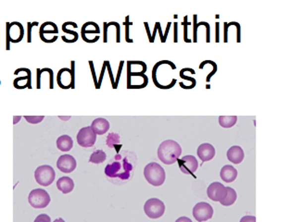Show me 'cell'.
<instances>
[{
    "label": "cell",
    "mask_w": 290,
    "mask_h": 222,
    "mask_svg": "<svg viewBox=\"0 0 290 222\" xmlns=\"http://www.w3.org/2000/svg\"><path fill=\"white\" fill-rule=\"evenodd\" d=\"M236 198H237V194L233 188L227 187V195L223 200L220 201V203H221V205H223L225 207H230L235 202Z\"/></svg>",
    "instance_id": "obj_24"
},
{
    "label": "cell",
    "mask_w": 290,
    "mask_h": 222,
    "mask_svg": "<svg viewBox=\"0 0 290 222\" xmlns=\"http://www.w3.org/2000/svg\"><path fill=\"white\" fill-rule=\"evenodd\" d=\"M106 61H104L103 63V67L101 69V72H100V77H99V81H98V86H97V89H99L100 86H101V83H102V80H103V76H104V73H105V70H106Z\"/></svg>",
    "instance_id": "obj_33"
},
{
    "label": "cell",
    "mask_w": 290,
    "mask_h": 222,
    "mask_svg": "<svg viewBox=\"0 0 290 222\" xmlns=\"http://www.w3.org/2000/svg\"><path fill=\"white\" fill-rule=\"evenodd\" d=\"M174 42H177V23H174Z\"/></svg>",
    "instance_id": "obj_52"
},
{
    "label": "cell",
    "mask_w": 290,
    "mask_h": 222,
    "mask_svg": "<svg viewBox=\"0 0 290 222\" xmlns=\"http://www.w3.org/2000/svg\"><path fill=\"white\" fill-rule=\"evenodd\" d=\"M54 222H64V220L62 219H57L56 221H54Z\"/></svg>",
    "instance_id": "obj_53"
},
{
    "label": "cell",
    "mask_w": 290,
    "mask_h": 222,
    "mask_svg": "<svg viewBox=\"0 0 290 222\" xmlns=\"http://www.w3.org/2000/svg\"><path fill=\"white\" fill-rule=\"evenodd\" d=\"M55 177L56 172L54 168L49 165L38 166L35 171L36 182L42 186H50L55 180Z\"/></svg>",
    "instance_id": "obj_6"
},
{
    "label": "cell",
    "mask_w": 290,
    "mask_h": 222,
    "mask_svg": "<svg viewBox=\"0 0 290 222\" xmlns=\"http://www.w3.org/2000/svg\"><path fill=\"white\" fill-rule=\"evenodd\" d=\"M24 118L26 119V121H28L29 123L37 124L41 122L45 117L44 116H24Z\"/></svg>",
    "instance_id": "obj_28"
},
{
    "label": "cell",
    "mask_w": 290,
    "mask_h": 222,
    "mask_svg": "<svg viewBox=\"0 0 290 222\" xmlns=\"http://www.w3.org/2000/svg\"><path fill=\"white\" fill-rule=\"evenodd\" d=\"M92 128L93 131L96 134L99 135H103L105 134L109 129H110V123L107 120L106 118H96L92 122V124L90 126Z\"/></svg>",
    "instance_id": "obj_19"
},
{
    "label": "cell",
    "mask_w": 290,
    "mask_h": 222,
    "mask_svg": "<svg viewBox=\"0 0 290 222\" xmlns=\"http://www.w3.org/2000/svg\"><path fill=\"white\" fill-rule=\"evenodd\" d=\"M157 31H158V27H157V22H156L155 27H154V31H153V34H152V35H151V39H150V41H149L150 43H153V42H154Z\"/></svg>",
    "instance_id": "obj_46"
},
{
    "label": "cell",
    "mask_w": 290,
    "mask_h": 222,
    "mask_svg": "<svg viewBox=\"0 0 290 222\" xmlns=\"http://www.w3.org/2000/svg\"><path fill=\"white\" fill-rule=\"evenodd\" d=\"M192 222L191 220L189 219V218H187V217H181V218H179L178 220H176V222Z\"/></svg>",
    "instance_id": "obj_45"
},
{
    "label": "cell",
    "mask_w": 290,
    "mask_h": 222,
    "mask_svg": "<svg viewBox=\"0 0 290 222\" xmlns=\"http://www.w3.org/2000/svg\"><path fill=\"white\" fill-rule=\"evenodd\" d=\"M106 159V153L102 150H97L91 155V157L89 159V162L94 163V164H100V163H103Z\"/></svg>",
    "instance_id": "obj_26"
},
{
    "label": "cell",
    "mask_w": 290,
    "mask_h": 222,
    "mask_svg": "<svg viewBox=\"0 0 290 222\" xmlns=\"http://www.w3.org/2000/svg\"><path fill=\"white\" fill-rule=\"evenodd\" d=\"M144 211L149 218L156 220L163 217L165 212V205L158 198H150L145 203Z\"/></svg>",
    "instance_id": "obj_8"
},
{
    "label": "cell",
    "mask_w": 290,
    "mask_h": 222,
    "mask_svg": "<svg viewBox=\"0 0 290 222\" xmlns=\"http://www.w3.org/2000/svg\"><path fill=\"white\" fill-rule=\"evenodd\" d=\"M240 222H256V217L254 216H245L241 219Z\"/></svg>",
    "instance_id": "obj_41"
},
{
    "label": "cell",
    "mask_w": 290,
    "mask_h": 222,
    "mask_svg": "<svg viewBox=\"0 0 290 222\" xmlns=\"http://www.w3.org/2000/svg\"><path fill=\"white\" fill-rule=\"evenodd\" d=\"M179 167L184 174H194L198 167V162L195 157L191 155L183 157L182 159L178 160Z\"/></svg>",
    "instance_id": "obj_13"
},
{
    "label": "cell",
    "mask_w": 290,
    "mask_h": 222,
    "mask_svg": "<svg viewBox=\"0 0 290 222\" xmlns=\"http://www.w3.org/2000/svg\"><path fill=\"white\" fill-rule=\"evenodd\" d=\"M182 155V148L174 140H166L158 148V157L166 165H172L179 160Z\"/></svg>",
    "instance_id": "obj_1"
},
{
    "label": "cell",
    "mask_w": 290,
    "mask_h": 222,
    "mask_svg": "<svg viewBox=\"0 0 290 222\" xmlns=\"http://www.w3.org/2000/svg\"><path fill=\"white\" fill-rule=\"evenodd\" d=\"M193 216L198 222H207L213 216V208L206 202L198 203L193 208Z\"/></svg>",
    "instance_id": "obj_10"
},
{
    "label": "cell",
    "mask_w": 290,
    "mask_h": 222,
    "mask_svg": "<svg viewBox=\"0 0 290 222\" xmlns=\"http://www.w3.org/2000/svg\"><path fill=\"white\" fill-rule=\"evenodd\" d=\"M220 176H221L222 180L229 183L237 178V170L233 166L226 165V166H223V168L221 169Z\"/></svg>",
    "instance_id": "obj_20"
},
{
    "label": "cell",
    "mask_w": 290,
    "mask_h": 222,
    "mask_svg": "<svg viewBox=\"0 0 290 222\" xmlns=\"http://www.w3.org/2000/svg\"><path fill=\"white\" fill-rule=\"evenodd\" d=\"M123 64H124V61H120V66H119V69H118V74H117V78H116V80H115V84H114V89H116V88H117V86H118V83H119V80H120V73H121V70H122Z\"/></svg>",
    "instance_id": "obj_35"
},
{
    "label": "cell",
    "mask_w": 290,
    "mask_h": 222,
    "mask_svg": "<svg viewBox=\"0 0 290 222\" xmlns=\"http://www.w3.org/2000/svg\"><path fill=\"white\" fill-rule=\"evenodd\" d=\"M211 65L213 66V71H211V72H210V74L207 76V79H206V81H207V82H210V81H211V78H212V77H213V75L216 73V71H217V69H215V68H217V64H216L215 62H213V61L211 60Z\"/></svg>",
    "instance_id": "obj_36"
},
{
    "label": "cell",
    "mask_w": 290,
    "mask_h": 222,
    "mask_svg": "<svg viewBox=\"0 0 290 222\" xmlns=\"http://www.w3.org/2000/svg\"><path fill=\"white\" fill-rule=\"evenodd\" d=\"M186 20H187V16H185V17H184V40L185 42H188V43H190V42H191V40H189V39H188V38H187V25H188V22H187V21H186Z\"/></svg>",
    "instance_id": "obj_40"
},
{
    "label": "cell",
    "mask_w": 290,
    "mask_h": 222,
    "mask_svg": "<svg viewBox=\"0 0 290 222\" xmlns=\"http://www.w3.org/2000/svg\"><path fill=\"white\" fill-rule=\"evenodd\" d=\"M119 140H120V137H119L118 134H116V133H112V134L109 135V137H108V142H107V143H110V142L112 141L113 144L111 145V146H115V144H118V143H119Z\"/></svg>",
    "instance_id": "obj_30"
},
{
    "label": "cell",
    "mask_w": 290,
    "mask_h": 222,
    "mask_svg": "<svg viewBox=\"0 0 290 222\" xmlns=\"http://www.w3.org/2000/svg\"><path fill=\"white\" fill-rule=\"evenodd\" d=\"M38 25V22L37 21H35V22H28L27 23V28H28V35H27V42L28 43H31L32 42V35H31V33H32V29L34 26H37Z\"/></svg>",
    "instance_id": "obj_31"
},
{
    "label": "cell",
    "mask_w": 290,
    "mask_h": 222,
    "mask_svg": "<svg viewBox=\"0 0 290 222\" xmlns=\"http://www.w3.org/2000/svg\"><path fill=\"white\" fill-rule=\"evenodd\" d=\"M145 24V27L147 29V33H148V35H149V40L150 41V38H151V35H150V32H149V24H148V22H145L144 23Z\"/></svg>",
    "instance_id": "obj_50"
},
{
    "label": "cell",
    "mask_w": 290,
    "mask_h": 222,
    "mask_svg": "<svg viewBox=\"0 0 290 222\" xmlns=\"http://www.w3.org/2000/svg\"><path fill=\"white\" fill-rule=\"evenodd\" d=\"M227 159L233 164H240L244 160V151L240 146H232L227 151Z\"/></svg>",
    "instance_id": "obj_18"
},
{
    "label": "cell",
    "mask_w": 290,
    "mask_h": 222,
    "mask_svg": "<svg viewBox=\"0 0 290 222\" xmlns=\"http://www.w3.org/2000/svg\"><path fill=\"white\" fill-rule=\"evenodd\" d=\"M171 28V22H168V24H167V28H166V32H165V35H163V39H164V41L166 42V38H167V35H168V33H169V30H170Z\"/></svg>",
    "instance_id": "obj_47"
},
{
    "label": "cell",
    "mask_w": 290,
    "mask_h": 222,
    "mask_svg": "<svg viewBox=\"0 0 290 222\" xmlns=\"http://www.w3.org/2000/svg\"><path fill=\"white\" fill-rule=\"evenodd\" d=\"M97 141V134L94 132L91 127L82 128L77 134V143L82 147H91Z\"/></svg>",
    "instance_id": "obj_11"
},
{
    "label": "cell",
    "mask_w": 290,
    "mask_h": 222,
    "mask_svg": "<svg viewBox=\"0 0 290 222\" xmlns=\"http://www.w3.org/2000/svg\"><path fill=\"white\" fill-rule=\"evenodd\" d=\"M144 176L148 182L153 186L163 185L166 179L164 168L156 162H151L145 166Z\"/></svg>",
    "instance_id": "obj_3"
},
{
    "label": "cell",
    "mask_w": 290,
    "mask_h": 222,
    "mask_svg": "<svg viewBox=\"0 0 290 222\" xmlns=\"http://www.w3.org/2000/svg\"><path fill=\"white\" fill-rule=\"evenodd\" d=\"M233 23H234V26L236 27V35H237V37H236V42H240V25H239V23H237V22H235V21H233Z\"/></svg>",
    "instance_id": "obj_43"
},
{
    "label": "cell",
    "mask_w": 290,
    "mask_h": 222,
    "mask_svg": "<svg viewBox=\"0 0 290 222\" xmlns=\"http://www.w3.org/2000/svg\"><path fill=\"white\" fill-rule=\"evenodd\" d=\"M58 33V26L52 21L44 22L39 29L40 39L43 42L49 44L57 41L58 36L54 35H57Z\"/></svg>",
    "instance_id": "obj_9"
},
{
    "label": "cell",
    "mask_w": 290,
    "mask_h": 222,
    "mask_svg": "<svg viewBox=\"0 0 290 222\" xmlns=\"http://www.w3.org/2000/svg\"><path fill=\"white\" fill-rule=\"evenodd\" d=\"M180 77H181L182 79H184V80H187V81L191 82V84L194 87L196 86L197 82H196V80H195L193 77L186 76V75H184V73H182V72H180Z\"/></svg>",
    "instance_id": "obj_39"
},
{
    "label": "cell",
    "mask_w": 290,
    "mask_h": 222,
    "mask_svg": "<svg viewBox=\"0 0 290 222\" xmlns=\"http://www.w3.org/2000/svg\"><path fill=\"white\" fill-rule=\"evenodd\" d=\"M133 169L131 163L128 162L127 159L120 158V155L115 157V161L111 162L105 167V174L110 178H120L121 180H128L130 172Z\"/></svg>",
    "instance_id": "obj_2"
},
{
    "label": "cell",
    "mask_w": 290,
    "mask_h": 222,
    "mask_svg": "<svg viewBox=\"0 0 290 222\" xmlns=\"http://www.w3.org/2000/svg\"><path fill=\"white\" fill-rule=\"evenodd\" d=\"M157 26H158V31L160 33V36H161V41H162V43H165L164 39H163V31H162V28H161V23L157 22Z\"/></svg>",
    "instance_id": "obj_44"
},
{
    "label": "cell",
    "mask_w": 290,
    "mask_h": 222,
    "mask_svg": "<svg viewBox=\"0 0 290 222\" xmlns=\"http://www.w3.org/2000/svg\"><path fill=\"white\" fill-rule=\"evenodd\" d=\"M29 204L34 208H47L50 203V196L44 189H35L28 196Z\"/></svg>",
    "instance_id": "obj_7"
},
{
    "label": "cell",
    "mask_w": 290,
    "mask_h": 222,
    "mask_svg": "<svg viewBox=\"0 0 290 222\" xmlns=\"http://www.w3.org/2000/svg\"><path fill=\"white\" fill-rule=\"evenodd\" d=\"M76 160L71 155H63L58 160V168L64 173H71L76 168Z\"/></svg>",
    "instance_id": "obj_14"
},
{
    "label": "cell",
    "mask_w": 290,
    "mask_h": 222,
    "mask_svg": "<svg viewBox=\"0 0 290 222\" xmlns=\"http://www.w3.org/2000/svg\"><path fill=\"white\" fill-rule=\"evenodd\" d=\"M198 156L202 162L212 160L215 156V148L211 144H202L198 146Z\"/></svg>",
    "instance_id": "obj_17"
},
{
    "label": "cell",
    "mask_w": 290,
    "mask_h": 222,
    "mask_svg": "<svg viewBox=\"0 0 290 222\" xmlns=\"http://www.w3.org/2000/svg\"><path fill=\"white\" fill-rule=\"evenodd\" d=\"M100 33V30H99V25L94 22V21H87L85 22V24L83 25L82 27V31H81V34H82V38L83 40L85 41V38L88 36V35H99Z\"/></svg>",
    "instance_id": "obj_22"
},
{
    "label": "cell",
    "mask_w": 290,
    "mask_h": 222,
    "mask_svg": "<svg viewBox=\"0 0 290 222\" xmlns=\"http://www.w3.org/2000/svg\"><path fill=\"white\" fill-rule=\"evenodd\" d=\"M62 31H63L64 33L68 34V35H71V37L74 39V41H77L78 38H79V35H78L77 33L75 31H72L71 29H68L64 24H62Z\"/></svg>",
    "instance_id": "obj_29"
},
{
    "label": "cell",
    "mask_w": 290,
    "mask_h": 222,
    "mask_svg": "<svg viewBox=\"0 0 290 222\" xmlns=\"http://www.w3.org/2000/svg\"><path fill=\"white\" fill-rule=\"evenodd\" d=\"M73 146V141L69 135H62L57 140V147L63 152L70 151Z\"/></svg>",
    "instance_id": "obj_23"
},
{
    "label": "cell",
    "mask_w": 290,
    "mask_h": 222,
    "mask_svg": "<svg viewBox=\"0 0 290 222\" xmlns=\"http://www.w3.org/2000/svg\"><path fill=\"white\" fill-rule=\"evenodd\" d=\"M57 187L62 194H69L74 188V182L70 177L64 176L58 180Z\"/></svg>",
    "instance_id": "obj_21"
},
{
    "label": "cell",
    "mask_w": 290,
    "mask_h": 222,
    "mask_svg": "<svg viewBox=\"0 0 290 222\" xmlns=\"http://www.w3.org/2000/svg\"><path fill=\"white\" fill-rule=\"evenodd\" d=\"M13 118H14V119H13V124H16L17 122H19V121L21 120V116H14Z\"/></svg>",
    "instance_id": "obj_51"
},
{
    "label": "cell",
    "mask_w": 290,
    "mask_h": 222,
    "mask_svg": "<svg viewBox=\"0 0 290 222\" xmlns=\"http://www.w3.org/2000/svg\"><path fill=\"white\" fill-rule=\"evenodd\" d=\"M197 15H194V22H193V25H194V39H193V42L198 41L197 40V31H198V26H197Z\"/></svg>",
    "instance_id": "obj_38"
},
{
    "label": "cell",
    "mask_w": 290,
    "mask_h": 222,
    "mask_svg": "<svg viewBox=\"0 0 290 222\" xmlns=\"http://www.w3.org/2000/svg\"><path fill=\"white\" fill-rule=\"evenodd\" d=\"M128 67H131V68H136V74H145V72L147 71V64L143 61H138V60H135V61H128L127 62Z\"/></svg>",
    "instance_id": "obj_27"
},
{
    "label": "cell",
    "mask_w": 290,
    "mask_h": 222,
    "mask_svg": "<svg viewBox=\"0 0 290 222\" xmlns=\"http://www.w3.org/2000/svg\"><path fill=\"white\" fill-rule=\"evenodd\" d=\"M149 83V78L146 74L127 73L128 89H142Z\"/></svg>",
    "instance_id": "obj_15"
},
{
    "label": "cell",
    "mask_w": 290,
    "mask_h": 222,
    "mask_svg": "<svg viewBox=\"0 0 290 222\" xmlns=\"http://www.w3.org/2000/svg\"><path fill=\"white\" fill-rule=\"evenodd\" d=\"M237 121L236 116H220L219 123L223 128H232Z\"/></svg>",
    "instance_id": "obj_25"
},
{
    "label": "cell",
    "mask_w": 290,
    "mask_h": 222,
    "mask_svg": "<svg viewBox=\"0 0 290 222\" xmlns=\"http://www.w3.org/2000/svg\"><path fill=\"white\" fill-rule=\"evenodd\" d=\"M107 69L109 71V74H110V78H111V81H112V85L113 87H114V83H115V80H114V74H113V70H112V67H111V64L110 61H106Z\"/></svg>",
    "instance_id": "obj_37"
},
{
    "label": "cell",
    "mask_w": 290,
    "mask_h": 222,
    "mask_svg": "<svg viewBox=\"0 0 290 222\" xmlns=\"http://www.w3.org/2000/svg\"><path fill=\"white\" fill-rule=\"evenodd\" d=\"M207 194L211 200L220 202L227 195V187L224 186L221 182L215 181L207 189Z\"/></svg>",
    "instance_id": "obj_12"
},
{
    "label": "cell",
    "mask_w": 290,
    "mask_h": 222,
    "mask_svg": "<svg viewBox=\"0 0 290 222\" xmlns=\"http://www.w3.org/2000/svg\"><path fill=\"white\" fill-rule=\"evenodd\" d=\"M0 84H1V81H0Z\"/></svg>",
    "instance_id": "obj_54"
},
{
    "label": "cell",
    "mask_w": 290,
    "mask_h": 222,
    "mask_svg": "<svg viewBox=\"0 0 290 222\" xmlns=\"http://www.w3.org/2000/svg\"><path fill=\"white\" fill-rule=\"evenodd\" d=\"M6 36H7V50L10 49L9 43L17 44L23 39L24 36V28L22 24L18 21L13 22H7V31H6Z\"/></svg>",
    "instance_id": "obj_5"
},
{
    "label": "cell",
    "mask_w": 290,
    "mask_h": 222,
    "mask_svg": "<svg viewBox=\"0 0 290 222\" xmlns=\"http://www.w3.org/2000/svg\"><path fill=\"white\" fill-rule=\"evenodd\" d=\"M34 222H51V220H50V216L47 214H41L36 218Z\"/></svg>",
    "instance_id": "obj_34"
},
{
    "label": "cell",
    "mask_w": 290,
    "mask_h": 222,
    "mask_svg": "<svg viewBox=\"0 0 290 222\" xmlns=\"http://www.w3.org/2000/svg\"><path fill=\"white\" fill-rule=\"evenodd\" d=\"M89 65H90V69H91V71H92L93 74V79H94V82H95V85H96V88H97V86H98V80H97V77H96V73H95V69H94V64H93V61H89Z\"/></svg>",
    "instance_id": "obj_42"
},
{
    "label": "cell",
    "mask_w": 290,
    "mask_h": 222,
    "mask_svg": "<svg viewBox=\"0 0 290 222\" xmlns=\"http://www.w3.org/2000/svg\"><path fill=\"white\" fill-rule=\"evenodd\" d=\"M227 32H228V22H225V42L228 41L227 39Z\"/></svg>",
    "instance_id": "obj_49"
},
{
    "label": "cell",
    "mask_w": 290,
    "mask_h": 222,
    "mask_svg": "<svg viewBox=\"0 0 290 222\" xmlns=\"http://www.w3.org/2000/svg\"><path fill=\"white\" fill-rule=\"evenodd\" d=\"M71 68H62L58 70L57 74L58 85L64 90L74 88L75 83V70L74 65L75 62L71 61Z\"/></svg>",
    "instance_id": "obj_4"
},
{
    "label": "cell",
    "mask_w": 290,
    "mask_h": 222,
    "mask_svg": "<svg viewBox=\"0 0 290 222\" xmlns=\"http://www.w3.org/2000/svg\"><path fill=\"white\" fill-rule=\"evenodd\" d=\"M31 70L25 68V75L23 76L17 77L13 81V86L16 89L22 90L25 88L32 89V75H31Z\"/></svg>",
    "instance_id": "obj_16"
},
{
    "label": "cell",
    "mask_w": 290,
    "mask_h": 222,
    "mask_svg": "<svg viewBox=\"0 0 290 222\" xmlns=\"http://www.w3.org/2000/svg\"><path fill=\"white\" fill-rule=\"evenodd\" d=\"M220 23L219 22H216V42H219V29Z\"/></svg>",
    "instance_id": "obj_48"
},
{
    "label": "cell",
    "mask_w": 290,
    "mask_h": 222,
    "mask_svg": "<svg viewBox=\"0 0 290 222\" xmlns=\"http://www.w3.org/2000/svg\"><path fill=\"white\" fill-rule=\"evenodd\" d=\"M132 23L131 22H129V16L126 17V19H125V22H124V25H125V28H126V30H125V40L128 43H133V40L132 39H130V37H129V25H131Z\"/></svg>",
    "instance_id": "obj_32"
}]
</instances>
